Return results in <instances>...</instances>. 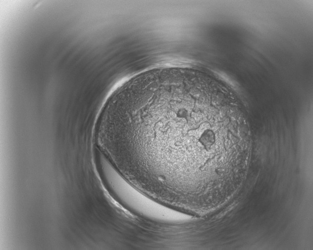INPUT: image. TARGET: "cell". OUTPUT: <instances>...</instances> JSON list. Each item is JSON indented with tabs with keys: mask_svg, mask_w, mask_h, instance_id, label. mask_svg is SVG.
I'll return each instance as SVG.
<instances>
[{
	"mask_svg": "<svg viewBox=\"0 0 313 250\" xmlns=\"http://www.w3.org/2000/svg\"><path fill=\"white\" fill-rule=\"evenodd\" d=\"M104 179L117 198L124 205L142 216L161 221H178L182 213L149 197L135 188L104 156L99 157Z\"/></svg>",
	"mask_w": 313,
	"mask_h": 250,
	"instance_id": "obj_2",
	"label": "cell"
},
{
	"mask_svg": "<svg viewBox=\"0 0 313 250\" xmlns=\"http://www.w3.org/2000/svg\"><path fill=\"white\" fill-rule=\"evenodd\" d=\"M195 69L164 67L129 79L109 109L116 162L143 193L191 215L205 186L237 168L246 124L235 105Z\"/></svg>",
	"mask_w": 313,
	"mask_h": 250,
	"instance_id": "obj_1",
	"label": "cell"
}]
</instances>
